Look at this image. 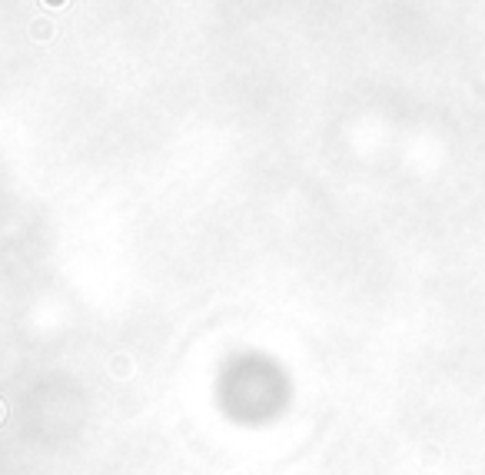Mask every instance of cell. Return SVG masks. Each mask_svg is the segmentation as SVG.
I'll list each match as a JSON object with an SVG mask.
<instances>
[{
  "label": "cell",
  "mask_w": 485,
  "mask_h": 475,
  "mask_svg": "<svg viewBox=\"0 0 485 475\" xmlns=\"http://www.w3.org/2000/svg\"><path fill=\"white\" fill-rule=\"evenodd\" d=\"M133 369H136V362L130 359V352H113V356L107 359V372L113 379H130Z\"/></svg>",
  "instance_id": "cell-1"
},
{
  "label": "cell",
  "mask_w": 485,
  "mask_h": 475,
  "mask_svg": "<svg viewBox=\"0 0 485 475\" xmlns=\"http://www.w3.org/2000/svg\"><path fill=\"white\" fill-rule=\"evenodd\" d=\"M44 4H50V7H60V4H63V0H44Z\"/></svg>",
  "instance_id": "cell-2"
},
{
  "label": "cell",
  "mask_w": 485,
  "mask_h": 475,
  "mask_svg": "<svg viewBox=\"0 0 485 475\" xmlns=\"http://www.w3.org/2000/svg\"><path fill=\"white\" fill-rule=\"evenodd\" d=\"M0 422H4V402H0Z\"/></svg>",
  "instance_id": "cell-3"
}]
</instances>
